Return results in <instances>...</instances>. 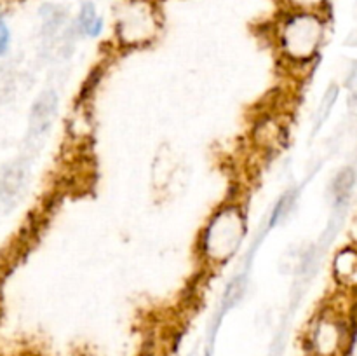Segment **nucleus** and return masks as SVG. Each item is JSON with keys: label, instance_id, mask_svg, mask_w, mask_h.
Returning a JSON list of instances; mask_svg holds the SVG:
<instances>
[{"label": "nucleus", "instance_id": "f257e3e1", "mask_svg": "<svg viewBox=\"0 0 357 356\" xmlns=\"http://www.w3.org/2000/svg\"><path fill=\"white\" fill-rule=\"evenodd\" d=\"M248 232V220L237 202L222 205L206 222L199 237L202 262L213 269L229 264L243 246Z\"/></svg>", "mask_w": 357, "mask_h": 356}, {"label": "nucleus", "instance_id": "f03ea898", "mask_svg": "<svg viewBox=\"0 0 357 356\" xmlns=\"http://www.w3.org/2000/svg\"><path fill=\"white\" fill-rule=\"evenodd\" d=\"M328 23L317 10H288L275 28L278 49L286 61L307 65L319 54Z\"/></svg>", "mask_w": 357, "mask_h": 356}, {"label": "nucleus", "instance_id": "7ed1b4c3", "mask_svg": "<svg viewBox=\"0 0 357 356\" xmlns=\"http://www.w3.org/2000/svg\"><path fill=\"white\" fill-rule=\"evenodd\" d=\"M162 17L155 0H122L115 10V40L122 49L152 44L160 34Z\"/></svg>", "mask_w": 357, "mask_h": 356}, {"label": "nucleus", "instance_id": "20e7f679", "mask_svg": "<svg viewBox=\"0 0 357 356\" xmlns=\"http://www.w3.org/2000/svg\"><path fill=\"white\" fill-rule=\"evenodd\" d=\"M347 321L333 311H324L312 323L307 337L310 356H342L349 346Z\"/></svg>", "mask_w": 357, "mask_h": 356}, {"label": "nucleus", "instance_id": "39448f33", "mask_svg": "<svg viewBox=\"0 0 357 356\" xmlns=\"http://www.w3.org/2000/svg\"><path fill=\"white\" fill-rule=\"evenodd\" d=\"M59 96L54 89H45L35 98L28 115L26 145L30 150H38L45 142L47 135L58 117Z\"/></svg>", "mask_w": 357, "mask_h": 356}, {"label": "nucleus", "instance_id": "423d86ee", "mask_svg": "<svg viewBox=\"0 0 357 356\" xmlns=\"http://www.w3.org/2000/svg\"><path fill=\"white\" fill-rule=\"evenodd\" d=\"M30 164L26 159H14L0 170V202L9 208L23 199L30 185Z\"/></svg>", "mask_w": 357, "mask_h": 356}, {"label": "nucleus", "instance_id": "0eeeda50", "mask_svg": "<svg viewBox=\"0 0 357 356\" xmlns=\"http://www.w3.org/2000/svg\"><path fill=\"white\" fill-rule=\"evenodd\" d=\"M333 276L344 288L357 290V246H345L335 255Z\"/></svg>", "mask_w": 357, "mask_h": 356}, {"label": "nucleus", "instance_id": "6e6552de", "mask_svg": "<svg viewBox=\"0 0 357 356\" xmlns=\"http://www.w3.org/2000/svg\"><path fill=\"white\" fill-rule=\"evenodd\" d=\"M75 27L79 35H84L87 38H96L103 34V28H105V21L103 17L100 16L98 13L96 6L89 0L80 3V9L79 14H77V20H75Z\"/></svg>", "mask_w": 357, "mask_h": 356}, {"label": "nucleus", "instance_id": "1a4fd4ad", "mask_svg": "<svg viewBox=\"0 0 357 356\" xmlns=\"http://www.w3.org/2000/svg\"><path fill=\"white\" fill-rule=\"evenodd\" d=\"M284 138H286L284 128H282L281 122H275L274 119H265V121L258 122L257 129H255V140L260 143L261 149H267V150L279 149Z\"/></svg>", "mask_w": 357, "mask_h": 356}, {"label": "nucleus", "instance_id": "9d476101", "mask_svg": "<svg viewBox=\"0 0 357 356\" xmlns=\"http://www.w3.org/2000/svg\"><path fill=\"white\" fill-rule=\"evenodd\" d=\"M356 185V171L344 168L333 180V199L337 206H347L351 192Z\"/></svg>", "mask_w": 357, "mask_h": 356}, {"label": "nucleus", "instance_id": "9b49d317", "mask_svg": "<svg viewBox=\"0 0 357 356\" xmlns=\"http://www.w3.org/2000/svg\"><path fill=\"white\" fill-rule=\"evenodd\" d=\"M173 156H171L169 150H166V156L162 157V152L157 156L155 164H153V184L155 187L166 188L167 185L173 181L174 171H176V166H174Z\"/></svg>", "mask_w": 357, "mask_h": 356}, {"label": "nucleus", "instance_id": "f8f14e48", "mask_svg": "<svg viewBox=\"0 0 357 356\" xmlns=\"http://www.w3.org/2000/svg\"><path fill=\"white\" fill-rule=\"evenodd\" d=\"M338 93H340L338 86H333V84H331L326 89V93L323 94L319 105H317L316 115H314V131H317V129L328 121V117H330L331 110H333L335 103H337L338 100Z\"/></svg>", "mask_w": 357, "mask_h": 356}, {"label": "nucleus", "instance_id": "ddd939ff", "mask_svg": "<svg viewBox=\"0 0 357 356\" xmlns=\"http://www.w3.org/2000/svg\"><path fill=\"white\" fill-rule=\"evenodd\" d=\"M288 10H317L321 13L330 0H281Z\"/></svg>", "mask_w": 357, "mask_h": 356}, {"label": "nucleus", "instance_id": "4468645a", "mask_svg": "<svg viewBox=\"0 0 357 356\" xmlns=\"http://www.w3.org/2000/svg\"><path fill=\"white\" fill-rule=\"evenodd\" d=\"M293 202H295V194H291V192H288V194H284L279 199V202L274 208V213L271 216V225H275V223H279L288 215L289 209L293 208Z\"/></svg>", "mask_w": 357, "mask_h": 356}, {"label": "nucleus", "instance_id": "2eb2a0df", "mask_svg": "<svg viewBox=\"0 0 357 356\" xmlns=\"http://www.w3.org/2000/svg\"><path fill=\"white\" fill-rule=\"evenodd\" d=\"M9 45H10V30H9V27H7L3 16L0 14V58L7 54V51H9Z\"/></svg>", "mask_w": 357, "mask_h": 356}, {"label": "nucleus", "instance_id": "dca6fc26", "mask_svg": "<svg viewBox=\"0 0 357 356\" xmlns=\"http://www.w3.org/2000/svg\"><path fill=\"white\" fill-rule=\"evenodd\" d=\"M356 227H357V218H356Z\"/></svg>", "mask_w": 357, "mask_h": 356}]
</instances>
